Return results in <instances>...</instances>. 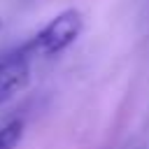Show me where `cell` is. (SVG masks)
<instances>
[{
  "label": "cell",
  "mask_w": 149,
  "mask_h": 149,
  "mask_svg": "<svg viewBox=\"0 0 149 149\" xmlns=\"http://www.w3.org/2000/svg\"><path fill=\"white\" fill-rule=\"evenodd\" d=\"M81 30H84V16L79 9L70 7V9L58 12L23 47L30 56H58L81 35Z\"/></svg>",
  "instance_id": "6da1fadb"
},
{
  "label": "cell",
  "mask_w": 149,
  "mask_h": 149,
  "mask_svg": "<svg viewBox=\"0 0 149 149\" xmlns=\"http://www.w3.org/2000/svg\"><path fill=\"white\" fill-rule=\"evenodd\" d=\"M30 84V54L26 47L0 58V105L12 100Z\"/></svg>",
  "instance_id": "7a4b0ae2"
},
{
  "label": "cell",
  "mask_w": 149,
  "mask_h": 149,
  "mask_svg": "<svg viewBox=\"0 0 149 149\" xmlns=\"http://www.w3.org/2000/svg\"><path fill=\"white\" fill-rule=\"evenodd\" d=\"M23 119H12L5 126H0V149H16V144L23 137Z\"/></svg>",
  "instance_id": "3957f363"
},
{
  "label": "cell",
  "mask_w": 149,
  "mask_h": 149,
  "mask_svg": "<svg viewBox=\"0 0 149 149\" xmlns=\"http://www.w3.org/2000/svg\"><path fill=\"white\" fill-rule=\"evenodd\" d=\"M0 28H2V21H0Z\"/></svg>",
  "instance_id": "277c9868"
}]
</instances>
